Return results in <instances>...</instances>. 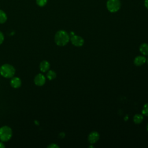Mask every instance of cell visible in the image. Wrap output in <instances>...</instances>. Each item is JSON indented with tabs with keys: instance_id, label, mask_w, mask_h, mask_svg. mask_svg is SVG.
<instances>
[{
	"instance_id": "6da1fadb",
	"label": "cell",
	"mask_w": 148,
	"mask_h": 148,
	"mask_svg": "<svg viewBox=\"0 0 148 148\" xmlns=\"http://www.w3.org/2000/svg\"><path fill=\"white\" fill-rule=\"evenodd\" d=\"M70 40L69 34L64 30L58 31L54 36V42L59 46H65Z\"/></svg>"
},
{
	"instance_id": "7a4b0ae2",
	"label": "cell",
	"mask_w": 148,
	"mask_h": 148,
	"mask_svg": "<svg viewBox=\"0 0 148 148\" xmlns=\"http://www.w3.org/2000/svg\"><path fill=\"white\" fill-rule=\"evenodd\" d=\"M0 74L5 78H12L15 74V69L12 65L5 64L0 67Z\"/></svg>"
},
{
	"instance_id": "3957f363",
	"label": "cell",
	"mask_w": 148,
	"mask_h": 148,
	"mask_svg": "<svg viewBox=\"0 0 148 148\" xmlns=\"http://www.w3.org/2000/svg\"><path fill=\"white\" fill-rule=\"evenodd\" d=\"M12 136V130L10 127L5 125L0 128V140L2 142H7Z\"/></svg>"
},
{
	"instance_id": "277c9868",
	"label": "cell",
	"mask_w": 148,
	"mask_h": 148,
	"mask_svg": "<svg viewBox=\"0 0 148 148\" xmlns=\"http://www.w3.org/2000/svg\"><path fill=\"white\" fill-rule=\"evenodd\" d=\"M121 8L120 0H108L106 2V8L110 13L118 12Z\"/></svg>"
},
{
	"instance_id": "5b68a950",
	"label": "cell",
	"mask_w": 148,
	"mask_h": 148,
	"mask_svg": "<svg viewBox=\"0 0 148 148\" xmlns=\"http://www.w3.org/2000/svg\"><path fill=\"white\" fill-rule=\"evenodd\" d=\"M70 40H71L72 44L76 47H81L84 43V39L79 35H74L71 36Z\"/></svg>"
},
{
	"instance_id": "8992f818",
	"label": "cell",
	"mask_w": 148,
	"mask_h": 148,
	"mask_svg": "<svg viewBox=\"0 0 148 148\" xmlns=\"http://www.w3.org/2000/svg\"><path fill=\"white\" fill-rule=\"evenodd\" d=\"M99 139V134L97 131H92L88 136V141L90 145L95 143Z\"/></svg>"
},
{
	"instance_id": "52a82bcc",
	"label": "cell",
	"mask_w": 148,
	"mask_h": 148,
	"mask_svg": "<svg viewBox=\"0 0 148 148\" xmlns=\"http://www.w3.org/2000/svg\"><path fill=\"white\" fill-rule=\"evenodd\" d=\"M46 82V77L42 73H39L34 78V83L36 86H42Z\"/></svg>"
},
{
	"instance_id": "ba28073f",
	"label": "cell",
	"mask_w": 148,
	"mask_h": 148,
	"mask_svg": "<svg viewBox=\"0 0 148 148\" xmlns=\"http://www.w3.org/2000/svg\"><path fill=\"white\" fill-rule=\"evenodd\" d=\"M146 62V58L144 56H138L136 57L134 60V63L135 65L137 66H140L145 64Z\"/></svg>"
},
{
	"instance_id": "9c48e42d",
	"label": "cell",
	"mask_w": 148,
	"mask_h": 148,
	"mask_svg": "<svg viewBox=\"0 0 148 148\" xmlns=\"http://www.w3.org/2000/svg\"><path fill=\"white\" fill-rule=\"evenodd\" d=\"M10 85L14 88H19L21 85V80L18 77H12L10 80Z\"/></svg>"
},
{
	"instance_id": "30bf717a",
	"label": "cell",
	"mask_w": 148,
	"mask_h": 148,
	"mask_svg": "<svg viewBox=\"0 0 148 148\" xmlns=\"http://www.w3.org/2000/svg\"><path fill=\"white\" fill-rule=\"evenodd\" d=\"M50 67V63L46 61V60H43L42 62H40V65H39V68L40 70L42 72H47Z\"/></svg>"
},
{
	"instance_id": "8fae6325",
	"label": "cell",
	"mask_w": 148,
	"mask_h": 148,
	"mask_svg": "<svg viewBox=\"0 0 148 148\" xmlns=\"http://www.w3.org/2000/svg\"><path fill=\"white\" fill-rule=\"evenodd\" d=\"M139 51L143 56H148V44L143 43L139 46Z\"/></svg>"
},
{
	"instance_id": "7c38bea8",
	"label": "cell",
	"mask_w": 148,
	"mask_h": 148,
	"mask_svg": "<svg viewBox=\"0 0 148 148\" xmlns=\"http://www.w3.org/2000/svg\"><path fill=\"white\" fill-rule=\"evenodd\" d=\"M143 116L142 114H136L133 117V121L136 124H139L143 121Z\"/></svg>"
},
{
	"instance_id": "4fadbf2b",
	"label": "cell",
	"mask_w": 148,
	"mask_h": 148,
	"mask_svg": "<svg viewBox=\"0 0 148 148\" xmlns=\"http://www.w3.org/2000/svg\"><path fill=\"white\" fill-rule=\"evenodd\" d=\"M56 76H57L56 73L54 71H53V70H49L47 71V73L46 74V77H47V78L49 80H53V79H54L56 77Z\"/></svg>"
},
{
	"instance_id": "5bb4252c",
	"label": "cell",
	"mask_w": 148,
	"mask_h": 148,
	"mask_svg": "<svg viewBox=\"0 0 148 148\" xmlns=\"http://www.w3.org/2000/svg\"><path fill=\"white\" fill-rule=\"evenodd\" d=\"M7 20V15L4 11L0 9V24L5 23Z\"/></svg>"
},
{
	"instance_id": "9a60e30c",
	"label": "cell",
	"mask_w": 148,
	"mask_h": 148,
	"mask_svg": "<svg viewBox=\"0 0 148 148\" xmlns=\"http://www.w3.org/2000/svg\"><path fill=\"white\" fill-rule=\"evenodd\" d=\"M142 114L144 116H148V103L145 104L142 109Z\"/></svg>"
},
{
	"instance_id": "2e32d148",
	"label": "cell",
	"mask_w": 148,
	"mask_h": 148,
	"mask_svg": "<svg viewBox=\"0 0 148 148\" xmlns=\"http://www.w3.org/2000/svg\"><path fill=\"white\" fill-rule=\"evenodd\" d=\"M36 4L40 7H43L47 3V0H36Z\"/></svg>"
},
{
	"instance_id": "e0dca14e",
	"label": "cell",
	"mask_w": 148,
	"mask_h": 148,
	"mask_svg": "<svg viewBox=\"0 0 148 148\" xmlns=\"http://www.w3.org/2000/svg\"><path fill=\"white\" fill-rule=\"evenodd\" d=\"M3 40H4V35L1 31H0V45H1L3 43Z\"/></svg>"
},
{
	"instance_id": "ac0fdd59",
	"label": "cell",
	"mask_w": 148,
	"mask_h": 148,
	"mask_svg": "<svg viewBox=\"0 0 148 148\" xmlns=\"http://www.w3.org/2000/svg\"><path fill=\"white\" fill-rule=\"evenodd\" d=\"M48 148H58L59 146L56 143H51L47 146Z\"/></svg>"
},
{
	"instance_id": "d6986e66",
	"label": "cell",
	"mask_w": 148,
	"mask_h": 148,
	"mask_svg": "<svg viewBox=\"0 0 148 148\" xmlns=\"http://www.w3.org/2000/svg\"><path fill=\"white\" fill-rule=\"evenodd\" d=\"M144 5H145V6L146 7V8L148 9V0H145Z\"/></svg>"
},
{
	"instance_id": "ffe728a7",
	"label": "cell",
	"mask_w": 148,
	"mask_h": 148,
	"mask_svg": "<svg viewBox=\"0 0 148 148\" xmlns=\"http://www.w3.org/2000/svg\"><path fill=\"white\" fill-rule=\"evenodd\" d=\"M2 147H5V145L2 142H0V148H2Z\"/></svg>"
},
{
	"instance_id": "44dd1931",
	"label": "cell",
	"mask_w": 148,
	"mask_h": 148,
	"mask_svg": "<svg viewBox=\"0 0 148 148\" xmlns=\"http://www.w3.org/2000/svg\"><path fill=\"white\" fill-rule=\"evenodd\" d=\"M60 135L61 136V138H64V136H65V134H64V132H62V133H61V134H60Z\"/></svg>"
},
{
	"instance_id": "7402d4cb",
	"label": "cell",
	"mask_w": 148,
	"mask_h": 148,
	"mask_svg": "<svg viewBox=\"0 0 148 148\" xmlns=\"http://www.w3.org/2000/svg\"><path fill=\"white\" fill-rule=\"evenodd\" d=\"M146 128H147V130L148 131V124H147V127H146Z\"/></svg>"
},
{
	"instance_id": "603a6c76",
	"label": "cell",
	"mask_w": 148,
	"mask_h": 148,
	"mask_svg": "<svg viewBox=\"0 0 148 148\" xmlns=\"http://www.w3.org/2000/svg\"><path fill=\"white\" fill-rule=\"evenodd\" d=\"M147 64H148V60H147Z\"/></svg>"
}]
</instances>
